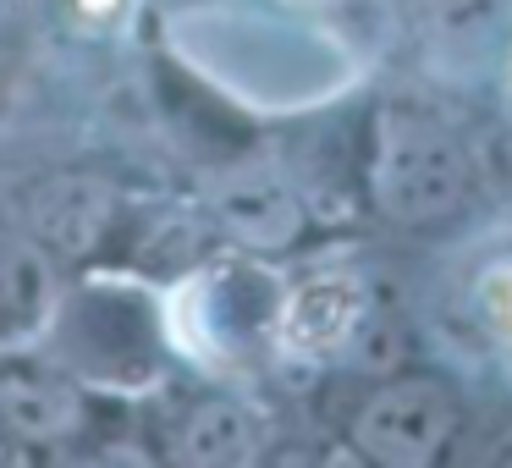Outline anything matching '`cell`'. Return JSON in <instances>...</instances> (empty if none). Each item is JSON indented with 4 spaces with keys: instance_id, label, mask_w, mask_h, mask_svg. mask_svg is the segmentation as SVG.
<instances>
[{
    "instance_id": "obj_2",
    "label": "cell",
    "mask_w": 512,
    "mask_h": 468,
    "mask_svg": "<svg viewBox=\"0 0 512 468\" xmlns=\"http://www.w3.org/2000/svg\"><path fill=\"white\" fill-rule=\"evenodd\" d=\"M457 430V397L441 380H397L358 413V446L380 463H430Z\"/></svg>"
},
{
    "instance_id": "obj_4",
    "label": "cell",
    "mask_w": 512,
    "mask_h": 468,
    "mask_svg": "<svg viewBox=\"0 0 512 468\" xmlns=\"http://www.w3.org/2000/svg\"><path fill=\"white\" fill-rule=\"evenodd\" d=\"M501 0H446V23H463V17H490Z\"/></svg>"
},
{
    "instance_id": "obj_3",
    "label": "cell",
    "mask_w": 512,
    "mask_h": 468,
    "mask_svg": "<svg viewBox=\"0 0 512 468\" xmlns=\"http://www.w3.org/2000/svg\"><path fill=\"white\" fill-rule=\"evenodd\" d=\"M358 314H364L358 281H314L292 298L287 320H281V342L292 353H331L336 342H347Z\"/></svg>"
},
{
    "instance_id": "obj_1",
    "label": "cell",
    "mask_w": 512,
    "mask_h": 468,
    "mask_svg": "<svg viewBox=\"0 0 512 468\" xmlns=\"http://www.w3.org/2000/svg\"><path fill=\"white\" fill-rule=\"evenodd\" d=\"M375 199L408 226L446 221L468 199V155L441 122L391 105L375 127Z\"/></svg>"
}]
</instances>
